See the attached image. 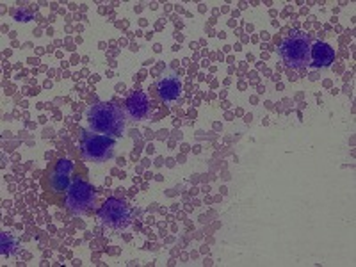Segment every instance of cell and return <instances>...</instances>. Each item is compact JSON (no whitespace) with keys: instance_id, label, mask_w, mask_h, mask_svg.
I'll return each mask as SVG.
<instances>
[{"instance_id":"8","label":"cell","mask_w":356,"mask_h":267,"mask_svg":"<svg viewBox=\"0 0 356 267\" xmlns=\"http://www.w3.org/2000/svg\"><path fill=\"white\" fill-rule=\"evenodd\" d=\"M333 61H335V50L328 43H324V41H314L312 43L310 65L308 66L316 70H323L330 68Z\"/></svg>"},{"instance_id":"9","label":"cell","mask_w":356,"mask_h":267,"mask_svg":"<svg viewBox=\"0 0 356 267\" xmlns=\"http://www.w3.org/2000/svg\"><path fill=\"white\" fill-rule=\"evenodd\" d=\"M157 93L164 102H175L182 93V84L177 77H162L157 81Z\"/></svg>"},{"instance_id":"10","label":"cell","mask_w":356,"mask_h":267,"mask_svg":"<svg viewBox=\"0 0 356 267\" xmlns=\"http://www.w3.org/2000/svg\"><path fill=\"white\" fill-rule=\"evenodd\" d=\"M18 250H20V244L18 241L9 234L0 235V253L4 257H13L17 255Z\"/></svg>"},{"instance_id":"7","label":"cell","mask_w":356,"mask_h":267,"mask_svg":"<svg viewBox=\"0 0 356 267\" xmlns=\"http://www.w3.org/2000/svg\"><path fill=\"white\" fill-rule=\"evenodd\" d=\"M72 173L73 162L70 159H59L56 162V168H54L52 178H50L52 189L56 193H65V191H68V187L72 186Z\"/></svg>"},{"instance_id":"4","label":"cell","mask_w":356,"mask_h":267,"mask_svg":"<svg viewBox=\"0 0 356 267\" xmlns=\"http://www.w3.org/2000/svg\"><path fill=\"white\" fill-rule=\"evenodd\" d=\"M114 148H116V143L111 136H104V134H86L82 132V143L81 150L82 157L89 162H106L109 159L114 157Z\"/></svg>"},{"instance_id":"1","label":"cell","mask_w":356,"mask_h":267,"mask_svg":"<svg viewBox=\"0 0 356 267\" xmlns=\"http://www.w3.org/2000/svg\"><path fill=\"white\" fill-rule=\"evenodd\" d=\"M86 120L89 123V129L97 134L120 138L125 132V116L113 102H98L91 106L86 113Z\"/></svg>"},{"instance_id":"3","label":"cell","mask_w":356,"mask_h":267,"mask_svg":"<svg viewBox=\"0 0 356 267\" xmlns=\"http://www.w3.org/2000/svg\"><path fill=\"white\" fill-rule=\"evenodd\" d=\"M98 219L111 232H123L132 222V211L123 200L109 198L98 209Z\"/></svg>"},{"instance_id":"2","label":"cell","mask_w":356,"mask_h":267,"mask_svg":"<svg viewBox=\"0 0 356 267\" xmlns=\"http://www.w3.org/2000/svg\"><path fill=\"white\" fill-rule=\"evenodd\" d=\"M312 43L314 40L303 31H294L292 34H289L280 47V57H282L284 65L294 70L307 68L310 65Z\"/></svg>"},{"instance_id":"5","label":"cell","mask_w":356,"mask_h":267,"mask_svg":"<svg viewBox=\"0 0 356 267\" xmlns=\"http://www.w3.org/2000/svg\"><path fill=\"white\" fill-rule=\"evenodd\" d=\"M97 202L95 189L86 180H73L66 191V207L73 214H86Z\"/></svg>"},{"instance_id":"6","label":"cell","mask_w":356,"mask_h":267,"mask_svg":"<svg viewBox=\"0 0 356 267\" xmlns=\"http://www.w3.org/2000/svg\"><path fill=\"white\" fill-rule=\"evenodd\" d=\"M125 109L130 120L134 122H141L150 116V98L143 91H134L129 95L125 102Z\"/></svg>"}]
</instances>
